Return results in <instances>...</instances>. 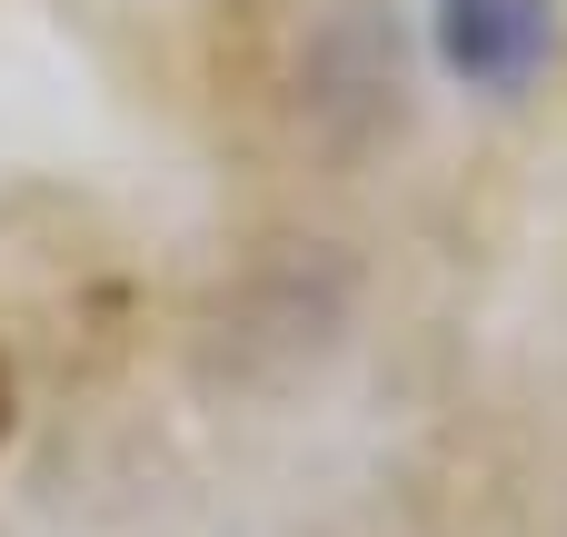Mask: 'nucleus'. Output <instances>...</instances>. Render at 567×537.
I'll return each mask as SVG.
<instances>
[{
    "instance_id": "2",
    "label": "nucleus",
    "mask_w": 567,
    "mask_h": 537,
    "mask_svg": "<svg viewBox=\"0 0 567 537\" xmlns=\"http://www.w3.org/2000/svg\"><path fill=\"white\" fill-rule=\"evenodd\" d=\"M0 438H10V369H0Z\"/></svg>"
},
{
    "instance_id": "1",
    "label": "nucleus",
    "mask_w": 567,
    "mask_h": 537,
    "mask_svg": "<svg viewBox=\"0 0 567 537\" xmlns=\"http://www.w3.org/2000/svg\"><path fill=\"white\" fill-rule=\"evenodd\" d=\"M439 60L468 90H518L548 60V0H439Z\"/></svg>"
}]
</instances>
